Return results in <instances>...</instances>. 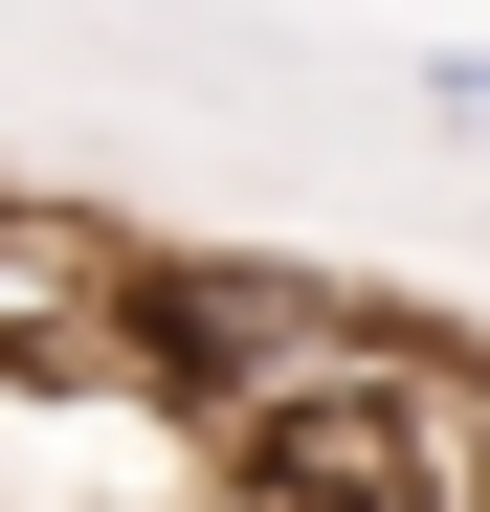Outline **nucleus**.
<instances>
[{"label": "nucleus", "instance_id": "nucleus-1", "mask_svg": "<svg viewBox=\"0 0 490 512\" xmlns=\"http://www.w3.org/2000/svg\"><path fill=\"white\" fill-rule=\"evenodd\" d=\"M401 90H424L446 134H490V45H424V67H401Z\"/></svg>", "mask_w": 490, "mask_h": 512}]
</instances>
